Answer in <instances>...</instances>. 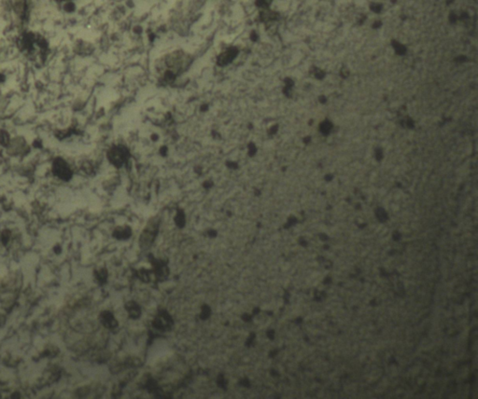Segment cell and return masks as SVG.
Here are the masks:
<instances>
[{"mask_svg": "<svg viewBox=\"0 0 478 399\" xmlns=\"http://www.w3.org/2000/svg\"><path fill=\"white\" fill-rule=\"evenodd\" d=\"M157 230H158V221L155 219H152L147 225L143 233L140 237V245L142 247L147 248L152 244V242L155 238Z\"/></svg>", "mask_w": 478, "mask_h": 399, "instance_id": "6da1fadb", "label": "cell"}, {"mask_svg": "<svg viewBox=\"0 0 478 399\" xmlns=\"http://www.w3.org/2000/svg\"><path fill=\"white\" fill-rule=\"evenodd\" d=\"M237 53L238 52H237V48H230L226 50L225 52H223L219 56L218 64H220V65H225V64L231 63L234 58L237 56Z\"/></svg>", "mask_w": 478, "mask_h": 399, "instance_id": "7a4b0ae2", "label": "cell"}, {"mask_svg": "<svg viewBox=\"0 0 478 399\" xmlns=\"http://www.w3.org/2000/svg\"><path fill=\"white\" fill-rule=\"evenodd\" d=\"M171 325H172V319L167 314H160V315L153 322V325L158 330L167 328Z\"/></svg>", "mask_w": 478, "mask_h": 399, "instance_id": "3957f363", "label": "cell"}, {"mask_svg": "<svg viewBox=\"0 0 478 399\" xmlns=\"http://www.w3.org/2000/svg\"><path fill=\"white\" fill-rule=\"evenodd\" d=\"M101 322H102L103 325L107 326L108 328H114V327H116L118 325V323L114 318V316L108 312H105V313L101 314Z\"/></svg>", "mask_w": 478, "mask_h": 399, "instance_id": "277c9868", "label": "cell"}, {"mask_svg": "<svg viewBox=\"0 0 478 399\" xmlns=\"http://www.w3.org/2000/svg\"><path fill=\"white\" fill-rule=\"evenodd\" d=\"M110 159L115 165H120L124 162V152L123 149H115L110 152Z\"/></svg>", "mask_w": 478, "mask_h": 399, "instance_id": "5b68a950", "label": "cell"}, {"mask_svg": "<svg viewBox=\"0 0 478 399\" xmlns=\"http://www.w3.org/2000/svg\"><path fill=\"white\" fill-rule=\"evenodd\" d=\"M126 310L129 314V316L131 318L133 319H136L139 318L140 316V308L139 307V305L136 303H134V301H131L129 303L126 304Z\"/></svg>", "mask_w": 478, "mask_h": 399, "instance_id": "8992f818", "label": "cell"}, {"mask_svg": "<svg viewBox=\"0 0 478 399\" xmlns=\"http://www.w3.org/2000/svg\"><path fill=\"white\" fill-rule=\"evenodd\" d=\"M131 235V229L127 227L125 228H119L117 230H115V236L119 239H125L128 238Z\"/></svg>", "mask_w": 478, "mask_h": 399, "instance_id": "52a82bcc", "label": "cell"}, {"mask_svg": "<svg viewBox=\"0 0 478 399\" xmlns=\"http://www.w3.org/2000/svg\"><path fill=\"white\" fill-rule=\"evenodd\" d=\"M210 315V308L208 305H204L202 309V313L200 314V317L202 319H207Z\"/></svg>", "mask_w": 478, "mask_h": 399, "instance_id": "ba28073f", "label": "cell"}, {"mask_svg": "<svg viewBox=\"0 0 478 399\" xmlns=\"http://www.w3.org/2000/svg\"><path fill=\"white\" fill-rule=\"evenodd\" d=\"M107 271L106 270H101L100 272H97V278L101 283L106 282L107 280Z\"/></svg>", "mask_w": 478, "mask_h": 399, "instance_id": "9c48e42d", "label": "cell"}, {"mask_svg": "<svg viewBox=\"0 0 478 399\" xmlns=\"http://www.w3.org/2000/svg\"><path fill=\"white\" fill-rule=\"evenodd\" d=\"M139 275H140V278H141L144 282H148V281H149V274H148V272H145V271H140Z\"/></svg>", "mask_w": 478, "mask_h": 399, "instance_id": "30bf717a", "label": "cell"}, {"mask_svg": "<svg viewBox=\"0 0 478 399\" xmlns=\"http://www.w3.org/2000/svg\"><path fill=\"white\" fill-rule=\"evenodd\" d=\"M176 221H177L178 226H183V225H184V216H183V214H178V215H177V220H176Z\"/></svg>", "mask_w": 478, "mask_h": 399, "instance_id": "8fae6325", "label": "cell"}, {"mask_svg": "<svg viewBox=\"0 0 478 399\" xmlns=\"http://www.w3.org/2000/svg\"><path fill=\"white\" fill-rule=\"evenodd\" d=\"M218 383H219V385H220V387L225 388L227 382H226L225 379L223 378V376H220L219 379H218Z\"/></svg>", "mask_w": 478, "mask_h": 399, "instance_id": "7c38bea8", "label": "cell"}, {"mask_svg": "<svg viewBox=\"0 0 478 399\" xmlns=\"http://www.w3.org/2000/svg\"><path fill=\"white\" fill-rule=\"evenodd\" d=\"M56 1H60V2H62V1H70V0H56Z\"/></svg>", "mask_w": 478, "mask_h": 399, "instance_id": "4fadbf2b", "label": "cell"}]
</instances>
